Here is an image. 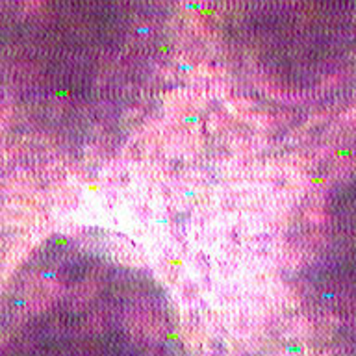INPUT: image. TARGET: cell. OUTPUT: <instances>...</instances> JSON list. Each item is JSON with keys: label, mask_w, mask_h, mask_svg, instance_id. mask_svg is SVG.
I'll return each instance as SVG.
<instances>
[{"label": "cell", "mask_w": 356, "mask_h": 356, "mask_svg": "<svg viewBox=\"0 0 356 356\" xmlns=\"http://www.w3.org/2000/svg\"><path fill=\"white\" fill-rule=\"evenodd\" d=\"M306 252L314 299L332 316L356 319V165L327 191Z\"/></svg>", "instance_id": "2"}, {"label": "cell", "mask_w": 356, "mask_h": 356, "mask_svg": "<svg viewBox=\"0 0 356 356\" xmlns=\"http://www.w3.org/2000/svg\"><path fill=\"white\" fill-rule=\"evenodd\" d=\"M0 356H184L156 280L95 245L39 247L0 300Z\"/></svg>", "instance_id": "1"}]
</instances>
